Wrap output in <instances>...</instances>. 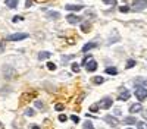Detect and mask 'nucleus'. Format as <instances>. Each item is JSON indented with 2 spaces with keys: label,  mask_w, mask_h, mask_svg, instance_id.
<instances>
[{
  "label": "nucleus",
  "mask_w": 147,
  "mask_h": 129,
  "mask_svg": "<svg viewBox=\"0 0 147 129\" xmlns=\"http://www.w3.org/2000/svg\"><path fill=\"white\" fill-rule=\"evenodd\" d=\"M113 114H116V116H121V110L119 109H115V113Z\"/></svg>",
  "instance_id": "nucleus-35"
},
{
  "label": "nucleus",
  "mask_w": 147,
  "mask_h": 129,
  "mask_svg": "<svg viewBox=\"0 0 147 129\" xmlns=\"http://www.w3.org/2000/svg\"><path fill=\"white\" fill-rule=\"evenodd\" d=\"M124 123H127V125H134V123H137V119L134 116H128V117H125L124 119Z\"/></svg>",
  "instance_id": "nucleus-13"
},
{
  "label": "nucleus",
  "mask_w": 147,
  "mask_h": 129,
  "mask_svg": "<svg viewBox=\"0 0 147 129\" xmlns=\"http://www.w3.org/2000/svg\"><path fill=\"white\" fill-rule=\"evenodd\" d=\"M25 114H27V116H34L35 112H34L32 109H27V110H25Z\"/></svg>",
  "instance_id": "nucleus-29"
},
{
  "label": "nucleus",
  "mask_w": 147,
  "mask_h": 129,
  "mask_svg": "<svg viewBox=\"0 0 147 129\" xmlns=\"http://www.w3.org/2000/svg\"><path fill=\"white\" fill-rule=\"evenodd\" d=\"M72 70L74 72H80V65L78 63H72Z\"/></svg>",
  "instance_id": "nucleus-26"
},
{
  "label": "nucleus",
  "mask_w": 147,
  "mask_h": 129,
  "mask_svg": "<svg viewBox=\"0 0 147 129\" xmlns=\"http://www.w3.org/2000/svg\"><path fill=\"white\" fill-rule=\"evenodd\" d=\"M31 129H40V126H37V125H34V126H32Z\"/></svg>",
  "instance_id": "nucleus-37"
},
{
  "label": "nucleus",
  "mask_w": 147,
  "mask_h": 129,
  "mask_svg": "<svg viewBox=\"0 0 147 129\" xmlns=\"http://www.w3.org/2000/svg\"><path fill=\"white\" fill-rule=\"evenodd\" d=\"M137 126H138V129H147V123L146 122H137Z\"/></svg>",
  "instance_id": "nucleus-25"
},
{
  "label": "nucleus",
  "mask_w": 147,
  "mask_h": 129,
  "mask_svg": "<svg viewBox=\"0 0 147 129\" xmlns=\"http://www.w3.org/2000/svg\"><path fill=\"white\" fill-rule=\"evenodd\" d=\"M106 74H109V75H116V74H118V69H116V68H106Z\"/></svg>",
  "instance_id": "nucleus-17"
},
{
  "label": "nucleus",
  "mask_w": 147,
  "mask_h": 129,
  "mask_svg": "<svg viewBox=\"0 0 147 129\" xmlns=\"http://www.w3.org/2000/svg\"><path fill=\"white\" fill-rule=\"evenodd\" d=\"M128 129H131V128H128Z\"/></svg>",
  "instance_id": "nucleus-38"
},
{
  "label": "nucleus",
  "mask_w": 147,
  "mask_h": 129,
  "mask_svg": "<svg viewBox=\"0 0 147 129\" xmlns=\"http://www.w3.org/2000/svg\"><path fill=\"white\" fill-rule=\"evenodd\" d=\"M71 120L75 122V123H78V122H80V117H78V116H71Z\"/></svg>",
  "instance_id": "nucleus-33"
},
{
  "label": "nucleus",
  "mask_w": 147,
  "mask_h": 129,
  "mask_svg": "<svg viewBox=\"0 0 147 129\" xmlns=\"http://www.w3.org/2000/svg\"><path fill=\"white\" fill-rule=\"evenodd\" d=\"M34 106H35V107H38V109H43V107H44V104H43L40 100H35V101H34Z\"/></svg>",
  "instance_id": "nucleus-24"
},
{
  "label": "nucleus",
  "mask_w": 147,
  "mask_h": 129,
  "mask_svg": "<svg viewBox=\"0 0 147 129\" xmlns=\"http://www.w3.org/2000/svg\"><path fill=\"white\" fill-rule=\"evenodd\" d=\"M132 10H136V12H141L147 7V0H134L132 2Z\"/></svg>",
  "instance_id": "nucleus-1"
},
{
  "label": "nucleus",
  "mask_w": 147,
  "mask_h": 129,
  "mask_svg": "<svg viewBox=\"0 0 147 129\" xmlns=\"http://www.w3.org/2000/svg\"><path fill=\"white\" fill-rule=\"evenodd\" d=\"M94 47H97V43H87V44L82 47V53H87L88 50L94 49Z\"/></svg>",
  "instance_id": "nucleus-11"
},
{
  "label": "nucleus",
  "mask_w": 147,
  "mask_h": 129,
  "mask_svg": "<svg viewBox=\"0 0 147 129\" xmlns=\"http://www.w3.org/2000/svg\"><path fill=\"white\" fill-rule=\"evenodd\" d=\"M105 122H106V123H109L110 126H113V128L119 126V122H118V119H116L115 116H110V114L105 116Z\"/></svg>",
  "instance_id": "nucleus-4"
},
{
  "label": "nucleus",
  "mask_w": 147,
  "mask_h": 129,
  "mask_svg": "<svg viewBox=\"0 0 147 129\" xmlns=\"http://www.w3.org/2000/svg\"><path fill=\"white\" fill-rule=\"evenodd\" d=\"M112 104H113V100L109 98V97H105V98L99 103V106H100V107H103V109H110V107H112Z\"/></svg>",
  "instance_id": "nucleus-6"
},
{
  "label": "nucleus",
  "mask_w": 147,
  "mask_h": 129,
  "mask_svg": "<svg viewBox=\"0 0 147 129\" xmlns=\"http://www.w3.org/2000/svg\"><path fill=\"white\" fill-rule=\"evenodd\" d=\"M82 129H94V126H93L91 122L87 120V122H84V123H82Z\"/></svg>",
  "instance_id": "nucleus-19"
},
{
  "label": "nucleus",
  "mask_w": 147,
  "mask_h": 129,
  "mask_svg": "<svg viewBox=\"0 0 147 129\" xmlns=\"http://www.w3.org/2000/svg\"><path fill=\"white\" fill-rule=\"evenodd\" d=\"M85 69H87V72H94L97 69V62L96 60H90L87 65H85Z\"/></svg>",
  "instance_id": "nucleus-9"
},
{
  "label": "nucleus",
  "mask_w": 147,
  "mask_h": 129,
  "mask_svg": "<svg viewBox=\"0 0 147 129\" xmlns=\"http://www.w3.org/2000/svg\"><path fill=\"white\" fill-rule=\"evenodd\" d=\"M66 21H68L69 23H72V25H75V23H78L81 19H80V16H77V15L71 13V15H68V16H66Z\"/></svg>",
  "instance_id": "nucleus-8"
},
{
  "label": "nucleus",
  "mask_w": 147,
  "mask_h": 129,
  "mask_svg": "<svg viewBox=\"0 0 147 129\" xmlns=\"http://www.w3.org/2000/svg\"><path fill=\"white\" fill-rule=\"evenodd\" d=\"M119 10L122 12V13H125V12H129V7H128V6H121Z\"/></svg>",
  "instance_id": "nucleus-30"
},
{
  "label": "nucleus",
  "mask_w": 147,
  "mask_h": 129,
  "mask_svg": "<svg viewBox=\"0 0 147 129\" xmlns=\"http://www.w3.org/2000/svg\"><path fill=\"white\" fill-rule=\"evenodd\" d=\"M93 82H94L96 85L103 84V82H105V78H103V76H94V78H93Z\"/></svg>",
  "instance_id": "nucleus-16"
},
{
  "label": "nucleus",
  "mask_w": 147,
  "mask_h": 129,
  "mask_svg": "<svg viewBox=\"0 0 147 129\" xmlns=\"http://www.w3.org/2000/svg\"><path fill=\"white\" fill-rule=\"evenodd\" d=\"M19 19L22 21V16H15V18H13V22H18Z\"/></svg>",
  "instance_id": "nucleus-34"
},
{
  "label": "nucleus",
  "mask_w": 147,
  "mask_h": 129,
  "mask_svg": "<svg viewBox=\"0 0 147 129\" xmlns=\"http://www.w3.org/2000/svg\"><path fill=\"white\" fill-rule=\"evenodd\" d=\"M136 97H137V100H140V101L146 100V98H147V88H144V87H137V90H136Z\"/></svg>",
  "instance_id": "nucleus-3"
},
{
  "label": "nucleus",
  "mask_w": 147,
  "mask_h": 129,
  "mask_svg": "<svg viewBox=\"0 0 147 129\" xmlns=\"http://www.w3.org/2000/svg\"><path fill=\"white\" fill-rule=\"evenodd\" d=\"M129 97H131V92H129L128 90H125V88H121V92H119V96H118V100L127 101Z\"/></svg>",
  "instance_id": "nucleus-5"
},
{
  "label": "nucleus",
  "mask_w": 147,
  "mask_h": 129,
  "mask_svg": "<svg viewBox=\"0 0 147 129\" xmlns=\"http://www.w3.org/2000/svg\"><path fill=\"white\" fill-rule=\"evenodd\" d=\"M28 38V34L25 32H16V34H12V35H7V41H21V40H25Z\"/></svg>",
  "instance_id": "nucleus-2"
},
{
  "label": "nucleus",
  "mask_w": 147,
  "mask_h": 129,
  "mask_svg": "<svg viewBox=\"0 0 147 129\" xmlns=\"http://www.w3.org/2000/svg\"><path fill=\"white\" fill-rule=\"evenodd\" d=\"M47 68H49V70H55V69H56V65L52 63V62H49V63H47Z\"/></svg>",
  "instance_id": "nucleus-28"
},
{
  "label": "nucleus",
  "mask_w": 147,
  "mask_h": 129,
  "mask_svg": "<svg viewBox=\"0 0 147 129\" xmlns=\"http://www.w3.org/2000/svg\"><path fill=\"white\" fill-rule=\"evenodd\" d=\"M47 16H50L52 19H57L60 15H59V12H47Z\"/></svg>",
  "instance_id": "nucleus-18"
},
{
  "label": "nucleus",
  "mask_w": 147,
  "mask_h": 129,
  "mask_svg": "<svg viewBox=\"0 0 147 129\" xmlns=\"http://www.w3.org/2000/svg\"><path fill=\"white\" fill-rule=\"evenodd\" d=\"M65 7H66V10H71V12H77V10H81L84 6H81V5H66Z\"/></svg>",
  "instance_id": "nucleus-10"
},
{
  "label": "nucleus",
  "mask_w": 147,
  "mask_h": 129,
  "mask_svg": "<svg viewBox=\"0 0 147 129\" xmlns=\"http://www.w3.org/2000/svg\"><path fill=\"white\" fill-rule=\"evenodd\" d=\"M6 5H7V7L13 9V7L18 6V0H6Z\"/></svg>",
  "instance_id": "nucleus-15"
},
{
  "label": "nucleus",
  "mask_w": 147,
  "mask_h": 129,
  "mask_svg": "<svg viewBox=\"0 0 147 129\" xmlns=\"http://www.w3.org/2000/svg\"><path fill=\"white\" fill-rule=\"evenodd\" d=\"M3 50H5V45H3V44H2V43H0V53H2V51H3Z\"/></svg>",
  "instance_id": "nucleus-36"
},
{
  "label": "nucleus",
  "mask_w": 147,
  "mask_h": 129,
  "mask_svg": "<svg viewBox=\"0 0 147 129\" xmlns=\"http://www.w3.org/2000/svg\"><path fill=\"white\" fill-rule=\"evenodd\" d=\"M99 109H100L99 104H91L90 106V112H93V113H97V112H99Z\"/></svg>",
  "instance_id": "nucleus-20"
},
{
  "label": "nucleus",
  "mask_w": 147,
  "mask_h": 129,
  "mask_svg": "<svg viewBox=\"0 0 147 129\" xmlns=\"http://www.w3.org/2000/svg\"><path fill=\"white\" fill-rule=\"evenodd\" d=\"M66 120H68L66 114H60V116H59V122H66Z\"/></svg>",
  "instance_id": "nucleus-31"
},
{
  "label": "nucleus",
  "mask_w": 147,
  "mask_h": 129,
  "mask_svg": "<svg viewBox=\"0 0 147 129\" xmlns=\"http://www.w3.org/2000/svg\"><path fill=\"white\" fill-rule=\"evenodd\" d=\"M134 66H136V60H132V59H129V60L127 62V65H125L127 69H131V68H134Z\"/></svg>",
  "instance_id": "nucleus-21"
},
{
  "label": "nucleus",
  "mask_w": 147,
  "mask_h": 129,
  "mask_svg": "<svg viewBox=\"0 0 147 129\" xmlns=\"http://www.w3.org/2000/svg\"><path fill=\"white\" fill-rule=\"evenodd\" d=\"M90 60H93V59H91V56H87V57H84L82 59V65H87Z\"/></svg>",
  "instance_id": "nucleus-27"
},
{
  "label": "nucleus",
  "mask_w": 147,
  "mask_h": 129,
  "mask_svg": "<svg viewBox=\"0 0 147 129\" xmlns=\"http://www.w3.org/2000/svg\"><path fill=\"white\" fill-rule=\"evenodd\" d=\"M134 84H136L137 87L147 85V79H144V78H136V79H134Z\"/></svg>",
  "instance_id": "nucleus-12"
},
{
  "label": "nucleus",
  "mask_w": 147,
  "mask_h": 129,
  "mask_svg": "<svg viewBox=\"0 0 147 129\" xmlns=\"http://www.w3.org/2000/svg\"><path fill=\"white\" fill-rule=\"evenodd\" d=\"M52 56V53H49V51H41L40 54H38V60H47L49 57Z\"/></svg>",
  "instance_id": "nucleus-14"
},
{
  "label": "nucleus",
  "mask_w": 147,
  "mask_h": 129,
  "mask_svg": "<svg viewBox=\"0 0 147 129\" xmlns=\"http://www.w3.org/2000/svg\"><path fill=\"white\" fill-rule=\"evenodd\" d=\"M105 3H109V5H113V6H116V0H103Z\"/></svg>",
  "instance_id": "nucleus-32"
},
{
  "label": "nucleus",
  "mask_w": 147,
  "mask_h": 129,
  "mask_svg": "<svg viewBox=\"0 0 147 129\" xmlns=\"http://www.w3.org/2000/svg\"><path fill=\"white\" fill-rule=\"evenodd\" d=\"M81 28H82V31H84V32H88V31H90V23H88V22L82 23V27H81Z\"/></svg>",
  "instance_id": "nucleus-22"
},
{
  "label": "nucleus",
  "mask_w": 147,
  "mask_h": 129,
  "mask_svg": "<svg viewBox=\"0 0 147 129\" xmlns=\"http://www.w3.org/2000/svg\"><path fill=\"white\" fill-rule=\"evenodd\" d=\"M63 109H65V106H63V104H60V103L55 104V110H57V112H62Z\"/></svg>",
  "instance_id": "nucleus-23"
},
{
  "label": "nucleus",
  "mask_w": 147,
  "mask_h": 129,
  "mask_svg": "<svg viewBox=\"0 0 147 129\" xmlns=\"http://www.w3.org/2000/svg\"><path fill=\"white\" fill-rule=\"evenodd\" d=\"M129 112H131L132 114L143 112V106H141V103H134V104H131V106H129Z\"/></svg>",
  "instance_id": "nucleus-7"
}]
</instances>
